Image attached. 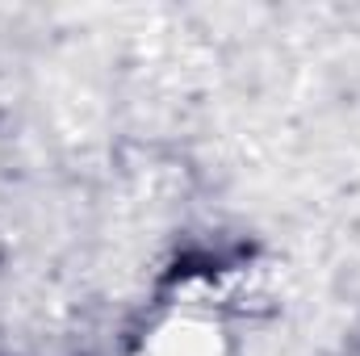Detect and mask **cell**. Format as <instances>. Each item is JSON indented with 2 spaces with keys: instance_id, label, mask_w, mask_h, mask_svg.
<instances>
[{
  "instance_id": "cell-1",
  "label": "cell",
  "mask_w": 360,
  "mask_h": 356,
  "mask_svg": "<svg viewBox=\"0 0 360 356\" xmlns=\"http://www.w3.org/2000/svg\"><path fill=\"white\" fill-rule=\"evenodd\" d=\"M143 356H226L218 331H210L205 323H168L155 331V340L143 348Z\"/></svg>"
}]
</instances>
